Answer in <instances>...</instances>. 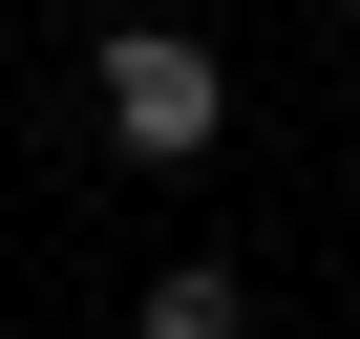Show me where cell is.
<instances>
[{"label": "cell", "instance_id": "7a4b0ae2", "mask_svg": "<svg viewBox=\"0 0 360 339\" xmlns=\"http://www.w3.org/2000/svg\"><path fill=\"white\" fill-rule=\"evenodd\" d=\"M127 339H255V318H233V276L191 255V276H148V318H127Z\"/></svg>", "mask_w": 360, "mask_h": 339}, {"label": "cell", "instance_id": "6da1fadb", "mask_svg": "<svg viewBox=\"0 0 360 339\" xmlns=\"http://www.w3.org/2000/svg\"><path fill=\"white\" fill-rule=\"evenodd\" d=\"M212 127H233V64H212L191 22H127V43H106V148H127V170H191Z\"/></svg>", "mask_w": 360, "mask_h": 339}]
</instances>
